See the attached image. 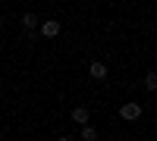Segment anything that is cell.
<instances>
[{"label":"cell","mask_w":157,"mask_h":141,"mask_svg":"<svg viewBox=\"0 0 157 141\" xmlns=\"http://www.w3.org/2000/svg\"><path fill=\"white\" fill-rule=\"evenodd\" d=\"M63 32V22H57V19H44V22H38V35L41 38H57Z\"/></svg>","instance_id":"cell-1"},{"label":"cell","mask_w":157,"mask_h":141,"mask_svg":"<svg viewBox=\"0 0 157 141\" xmlns=\"http://www.w3.org/2000/svg\"><path fill=\"white\" fill-rule=\"evenodd\" d=\"M138 116H141V104H138V100H129V104H123V107H120V119L135 122Z\"/></svg>","instance_id":"cell-2"},{"label":"cell","mask_w":157,"mask_h":141,"mask_svg":"<svg viewBox=\"0 0 157 141\" xmlns=\"http://www.w3.org/2000/svg\"><path fill=\"white\" fill-rule=\"evenodd\" d=\"M107 63H101V60H91L88 63V75H91V79H94V82H104V79H107Z\"/></svg>","instance_id":"cell-3"},{"label":"cell","mask_w":157,"mask_h":141,"mask_svg":"<svg viewBox=\"0 0 157 141\" xmlns=\"http://www.w3.org/2000/svg\"><path fill=\"white\" fill-rule=\"evenodd\" d=\"M69 119H72L75 125H85V122H91V110H88V107H72Z\"/></svg>","instance_id":"cell-4"},{"label":"cell","mask_w":157,"mask_h":141,"mask_svg":"<svg viewBox=\"0 0 157 141\" xmlns=\"http://www.w3.org/2000/svg\"><path fill=\"white\" fill-rule=\"evenodd\" d=\"M38 22H41V19H38L35 13H22V19H19V25L25 32H38Z\"/></svg>","instance_id":"cell-5"},{"label":"cell","mask_w":157,"mask_h":141,"mask_svg":"<svg viewBox=\"0 0 157 141\" xmlns=\"http://www.w3.org/2000/svg\"><path fill=\"white\" fill-rule=\"evenodd\" d=\"M78 138H82V141H98V138H101V132H98L91 122H85V125H82V132H78Z\"/></svg>","instance_id":"cell-6"},{"label":"cell","mask_w":157,"mask_h":141,"mask_svg":"<svg viewBox=\"0 0 157 141\" xmlns=\"http://www.w3.org/2000/svg\"><path fill=\"white\" fill-rule=\"evenodd\" d=\"M145 88H148V91H157V75H154V72L145 75Z\"/></svg>","instance_id":"cell-7"},{"label":"cell","mask_w":157,"mask_h":141,"mask_svg":"<svg viewBox=\"0 0 157 141\" xmlns=\"http://www.w3.org/2000/svg\"><path fill=\"white\" fill-rule=\"evenodd\" d=\"M57 141H75V138H72V135H60Z\"/></svg>","instance_id":"cell-8"}]
</instances>
